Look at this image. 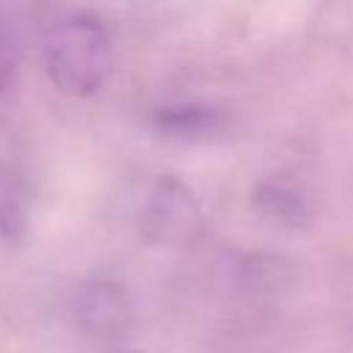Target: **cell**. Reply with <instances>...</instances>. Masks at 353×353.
Instances as JSON below:
<instances>
[{"instance_id":"cell-3","label":"cell","mask_w":353,"mask_h":353,"mask_svg":"<svg viewBox=\"0 0 353 353\" xmlns=\"http://www.w3.org/2000/svg\"><path fill=\"white\" fill-rule=\"evenodd\" d=\"M74 320L83 334L94 339H119L135 320V303L124 284L113 279H94L80 287L74 298Z\"/></svg>"},{"instance_id":"cell-2","label":"cell","mask_w":353,"mask_h":353,"mask_svg":"<svg viewBox=\"0 0 353 353\" xmlns=\"http://www.w3.org/2000/svg\"><path fill=\"white\" fill-rule=\"evenodd\" d=\"M141 234L160 248H193L204 234L196 193L176 176H160L141 207Z\"/></svg>"},{"instance_id":"cell-4","label":"cell","mask_w":353,"mask_h":353,"mask_svg":"<svg viewBox=\"0 0 353 353\" xmlns=\"http://www.w3.org/2000/svg\"><path fill=\"white\" fill-rule=\"evenodd\" d=\"M254 207L265 218H270L281 226L295 229V226H303L309 221V201L303 199V193L295 185H290L284 179L259 182L254 188Z\"/></svg>"},{"instance_id":"cell-1","label":"cell","mask_w":353,"mask_h":353,"mask_svg":"<svg viewBox=\"0 0 353 353\" xmlns=\"http://www.w3.org/2000/svg\"><path fill=\"white\" fill-rule=\"evenodd\" d=\"M44 63L55 88L72 97H88L113 69V39L97 17H69L47 36Z\"/></svg>"},{"instance_id":"cell-6","label":"cell","mask_w":353,"mask_h":353,"mask_svg":"<svg viewBox=\"0 0 353 353\" xmlns=\"http://www.w3.org/2000/svg\"><path fill=\"white\" fill-rule=\"evenodd\" d=\"M14 69H17V39L14 30L0 22V94L14 80Z\"/></svg>"},{"instance_id":"cell-5","label":"cell","mask_w":353,"mask_h":353,"mask_svg":"<svg viewBox=\"0 0 353 353\" xmlns=\"http://www.w3.org/2000/svg\"><path fill=\"white\" fill-rule=\"evenodd\" d=\"M154 127L168 138H199L221 127V116L212 108L182 105V108H163L154 116Z\"/></svg>"},{"instance_id":"cell-7","label":"cell","mask_w":353,"mask_h":353,"mask_svg":"<svg viewBox=\"0 0 353 353\" xmlns=\"http://www.w3.org/2000/svg\"><path fill=\"white\" fill-rule=\"evenodd\" d=\"M113 353H138V350H113Z\"/></svg>"}]
</instances>
